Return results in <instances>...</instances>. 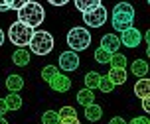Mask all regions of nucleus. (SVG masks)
<instances>
[{"label": "nucleus", "mask_w": 150, "mask_h": 124, "mask_svg": "<svg viewBox=\"0 0 150 124\" xmlns=\"http://www.w3.org/2000/svg\"><path fill=\"white\" fill-rule=\"evenodd\" d=\"M45 18V10L42 4H38L34 0H24V4L18 8V22L28 26L30 30L42 26Z\"/></svg>", "instance_id": "nucleus-1"}, {"label": "nucleus", "mask_w": 150, "mask_h": 124, "mask_svg": "<svg viewBox=\"0 0 150 124\" xmlns=\"http://www.w3.org/2000/svg\"><path fill=\"white\" fill-rule=\"evenodd\" d=\"M132 20H134V8L128 2H120L112 8V28L117 32H125V30L132 28Z\"/></svg>", "instance_id": "nucleus-2"}, {"label": "nucleus", "mask_w": 150, "mask_h": 124, "mask_svg": "<svg viewBox=\"0 0 150 124\" xmlns=\"http://www.w3.org/2000/svg\"><path fill=\"white\" fill-rule=\"evenodd\" d=\"M28 45H30L32 53H36V55H47V53H52V49H53V36L50 32L38 30V32L32 34Z\"/></svg>", "instance_id": "nucleus-3"}, {"label": "nucleus", "mask_w": 150, "mask_h": 124, "mask_svg": "<svg viewBox=\"0 0 150 124\" xmlns=\"http://www.w3.org/2000/svg\"><path fill=\"white\" fill-rule=\"evenodd\" d=\"M67 45H69V51H85L87 47L91 45V34L89 30L85 28H79L75 26L73 30H69L67 34Z\"/></svg>", "instance_id": "nucleus-4"}, {"label": "nucleus", "mask_w": 150, "mask_h": 124, "mask_svg": "<svg viewBox=\"0 0 150 124\" xmlns=\"http://www.w3.org/2000/svg\"><path fill=\"white\" fill-rule=\"evenodd\" d=\"M32 34H34V30H30L20 22H14L8 28V39L12 42V45H18V49H24V45L30 44Z\"/></svg>", "instance_id": "nucleus-5"}, {"label": "nucleus", "mask_w": 150, "mask_h": 124, "mask_svg": "<svg viewBox=\"0 0 150 124\" xmlns=\"http://www.w3.org/2000/svg\"><path fill=\"white\" fill-rule=\"evenodd\" d=\"M47 85H50V89L55 91V93H67L69 89H71V79H69L67 75H63V73L57 71L52 79L47 81Z\"/></svg>", "instance_id": "nucleus-6"}, {"label": "nucleus", "mask_w": 150, "mask_h": 124, "mask_svg": "<svg viewBox=\"0 0 150 124\" xmlns=\"http://www.w3.org/2000/svg\"><path fill=\"white\" fill-rule=\"evenodd\" d=\"M119 42L122 45H127V47H138V44L142 42V34H140V30H136V28H128L125 32H120Z\"/></svg>", "instance_id": "nucleus-7"}, {"label": "nucleus", "mask_w": 150, "mask_h": 124, "mask_svg": "<svg viewBox=\"0 0 150 124\" xmlns=\"http://www.w3.org/2000/svg\"><path fill=\"white\" fill-rule=\"evenodd\" d=\"M83 22L87 26H91V28H101L107 22V10L101 6L97 10H93V12H89V14H83Z\"/></svg>", "instance_id": "nucleus-8"}, {"label": "nucleus", "mask_w": 150, "mask_h": 124, "mask_svg": "<svg viewBox=\"0 0 150 124\" xmlns=\"http://www.w3.org/2000/svg\"><path fill=\"white\" fill-rule=\"evenodd\" d=\"M59 67L63 71H75L79 67V57L75 51H63L59 55Z\"/></svg>", "instance_id": "nucleus-9"}, {"label": "nucleus", "mask_w": 150, "mask_h": 124, "mask_svg": "<svg viewBox=\"0 0 150 124\" xmlns=\"http://www.w3.org/2000/svg\"><path fill=\"white\" fill-rule=\"evenodd\" d=\"M119 47H120V42H119V36L115 34H107V36L101 37V49H105L107 53H119Z\"/></svg>", "instance_id": "nucleus-10"}, {"label": "nucleus", "mask_w": 150, "mask_h": 124, "mask_svg": "<svg viewBox=\"0 0 150 124\" xmlns=\"http://www.w3.org/2000/svg\"><path fill=\"white\" fill-rule=\"evenodd\" d=\"M101 6H103L101 0H75V8L81 14H89V12H93V10H97Z\"/></svg>", "instance_id": "nucleus-11"}, {"label": "nucleus", "mask_w": 150, "mask_h": 124, "mask_svg": "<svg viewBox=\"0 0 150 124\" xmlns=\"http://www.w3.org/2000/svg\"><path fill=\"white\" fill-rule=\"evenodd\" d=\"M6 89L10 93H20L24 89V79L20 75H8L6 77Z\"/></svg>", "instance_id": "nucleus-12"}, {"label": "nucleus", "mask_w": 150, "mask_h": 124, "mask_svg": "<svg viewBox=\"0 0 150 124\" xmlns=\"http://www.w3.org/2000/svg\"><path fill=\"white\" fill-rule=\"evenodd\" d=\"M107 77H109V81H111L115 87L117 85H125L127 83V69H111Z\"/></svg>", "instance_id": "nucleus-13"}, {"label": "nucleus", "mask_w": 150, "mask_h": 124, "mask_svg": "<svg viewBox=\"0 0 150 124\" xmlns=\"http://www.w3.org/2000/svg\"><path fill=\"white\" fill-rule=\"evenodd\" d=\"M101 116H103V108L99 106L97 102H93V104H89V106H85V118H87L89 122H97Z\"/></svg>", "instance_id": "nucleus-14"}, {"label": "nucleus", "mask_w": 150, "mask_h": 124, "mask_svg": "<svg viewBox=\"0 0 150 124\" xmlns=\"http://www.w3.org/2000/svg\"><path fill=\"white\" fill-rule=\"evenodd\" d=\"M12 61H14L18 67H26V65L32 61L30 51H26V49H16L14 53H12Z\"/></svg>", "instance_id": "nucleus-15"}, {"label": "nucleus", "mask_w": 150, "mask_h": 124, "mask_svg": "<svg viewBox=\"0 0 150 124\" xmlns=\"http://www.w3.org/2000/svg\"><path fill=\"white\" fill-rule=\"evenodd\" d=\"M148 93H150V81L146 79V77L138 79L136 85H134V95L138 97V99H144V97H148Z\"/></svg>", "instance_id": "nucleus-16"}, {"label": "nucleus", "mask_w": 150, "mask_h": 124, "mask_svg": "<svg viewBox=\"0 0 150 124\" xmlns=\"http://www.w3.org/2000/svg\"><path fill=\"white\" fill-rule=\"evenodd\" d=\"M77 102L81 104V106H89L95 102V93L89 91V89H81L79 93H77Z\"/></svg>", "instance_id": "nucleus-17"}, {"label": "nucleus", "mask_w": 150, "mask_h": 124, "mask_svg": "<svg viewBox=\"0 0 150 124\" xmlns=\"http://www.w3.org/2000/svg\"><path fill=\"white\" fill-rule=\"evenodd\" d=\"M130 71H132V75H136V77H146V73H148V63L146 61H142V59H136V61H132V65H130Z\"/></svg>", "instance_id": "nucleus-18"}, {"label": "nucleus", "mask_w": 150, "mask_h": 124, "mask_svg": "<svg viewBox=\"0 0 150 124\" xmlns=\"http://www.w3.org/2000/svg\"><path fill=\"white\" fill-rule=\"evenodd\" d=\"M4 102H6L8 110H18V108H22V97L18 95V93H8L6 99H4Z\"/></svg>", "instance_id": "nucleus-19"}, {"label": "nucleus", "mask_w": 150, "mask_h": 124, "mask_svg": "<svg viewBox=\"0 0 150 124\" xmlns=\"http://www.w3.org/2000/svg\"><path fill=\"white\" fill-rule=\"evenodd\" d=\"M99 81H101V75L95 73V71H89V73L85 75V89H89V91L97 89L99 87Z\"/></svg>", "instance_id": "nucleus-20"}, {"label": "nucleus", "mask_w": 150, "mask_h": 124, "mask_svg": "<svg viewBox=\"0 0 150 124\" xmlns=\"http://www.w3.org/2000/svg\"><path fill=\"white\" fill-rule=\"evenodd\" d=\"M109 63H111V69H125L127 67V57L122 53H112Z\"/></svg>", "instance_id": "nucleus-21"}, {"label": "nucleus", "mask_w": 150, "mask_h": 124, "mask_svg": "<svg viewBox=\"0 0 150 124\" xmlns=\"http://www.w3.org/2000/svg\"><path fill=\"white\" fill-rule=\"evenodd\" d=\"M24 4V0H0V12H8V10H18Z\"/></svg>", "instance_id": "nucleus-22"}, {"label": "nucleus", "mask_w": 150, "mask_h": 124, "mask_svg": "<svg viewBox=\"0 0 150 124\" xmlns=\"http://www.w3.org/2000/svg\"><path fill=\"white\" fill-rule=\"evenodd\" d=\"M42 124H59V114L55 110H45L42 116Z\"/></svg>", "instance_id": "nucleus-23"}, {"label": "nucleus", "mask_w": 150, "mask_h": 124, "mask_svg": "<svg viewBox=\"0 0 150 124\" xmlns=\"http://www.w3.org/2000/svg\"><path fill=\"white\" fill-rule=\"evenodd\" d=\"M97 89H101V93H112V89H115V85H112L111 81H109V77H103V75H101V81H99V87Z\"/></svg>", "instance_id": "nucleus-24"}, {"label": "nucleus", "mask_w": 150, "mask_h": 124, "mask_svg": "<svg viewBox=\"0 0 150 124\" xmlns=\"http://www.w3.org/2000/svg\"><path fill=\"white\" fill-rule=\"evenodd\" d=\"M95 61H97V63H109V61H111V53H107L105 49L97 47V49H95Z\"/></svg>", "instance_id": "nucleus-25"}, {"label": "nucleus", "mask_w": 150, "mask_h": 124, "mask_svg": "<svg viewBox=\"0 0 150 124\" xmlns=\"http://www.w3.org/2000/svg\"><path fill=\"white\" fill-rule=\"evenodd\" d=\"M59 120L61 118H77V112H75L73 106H63V108H59Z\"/></svg>", "instance_id": "nucleus-26"}, {"label": "nucleus", "mask_w": 150, "mask_h": 124, "mask_svg": "<svg viewBox=\"0 0 150 124\" xmlns=\"http://www.w3.org/2000/svg\"><path fill=\"white\" fill-rule=\"evenodd\" d=\"M55 73H57V67L55 65H45L44 71H42V77H44V81H50Z\"/></svg>", "instance_id": "nucleus-27"}, {"label": "nucleus", "mask_w": 150, "mask_h": 124, "mask_svg": "<svg viewBox=\"0 0 150 124\" xmlns=\"http://www.w3.org/2000/svg\"><path fill=\"white\" fill-rule=\"evenodd\" d=\"M127 124H150V120L146 116H136V118H132V120L127 122Z\"/></svg>", "instance_id": "nucleus-28"}, {"label": "nucleus", "mask_w": 150, "mask_h": 124, "mask_svg": "<svg viewBox=\"0 0 150 124\" xmlns=\"http://www.w3.org/2000/svg\"><path fill=\"white\" fill-rule=\"evenodd\" d=\"M8 112V106H6V102H4V99H0V116H4Z\"/></svg>", "instance_id": "nucleus-29"}, {"label": "nucleus", "mask_w": 150, "mask_h": 124, "mask_svg": "<svg viewBox=\"0 0 150 124\" xmlns=\"http://www.w3.org/2000/svg\"><path fill=\"white\" fill-rule=\"evenodd\" d=\"M59 124H79V120L77 118H61Z\"/></svg>", "instance_id": "nucleus-30"}, {"label": "nucleus", "mask_w": 150, "mask_h": 124, "mask_svg": "<svg viewBox=\"0 0 150 124\" xmlns=\"http://www.w3.org/2000/svg\"><path fill=\"white\" fill-rule=\"evenodd\" d=\"M142 108H144V112H150V99L148 97L142 99Z\"/></svg>", "instance_id": "nucleus-31"}, {"label": "nucleus", "mask_w": 150, "mask_h": 124, "mask_svg": "<svg viewBox=\"0 0 150 124\" xmlns=\"http://www.w3.org/2000/svg\"><path fill=\"white\" fill-rule=\"evenodd\" d=\"M109 124H127V120L122 116H115V118H111V122Z\"/></svg>", "instance_id": "nucleus-32"}, {"label": "nucleus", "mask_w": 150, "mask_h": 124, "mask_svg": "<svg viewBox=\"0 0 150 124\" xmlns=\"http://www.w3.org/2000/svg\"><path fill=\"white\" fill-rule=\"evenodd\" d=\"M50 4H52V6H65L67 0H59V2H57V0H50Z\"/></svg>", "instance_id": "nucleus-33"}, {"label": "nucleus", "mask_w": 150, "mask_h": 124, "mask_svg": "<svg viewBox=\"0 0 150 124\" xmlns=\"http://www.w3.org/2000/svg\"><path fill=\"white\" fill-rule=\"evenodd\" d=\"M4 44V32H2V30H0V45Z\"/></svg>", "instance_id": "nucleus-34"}, {"label": "nucleus", "mask_w": 150, "mask_h": 124, "mask_svg": "<svg viewBox=\"0 0 150 124\" xmlns=\"http://www.w3.org/2000/svg\"><path fill=\"white\" fill-rule=\"evenodd\" d=\"M0 124H8V120H6L4 116H0Z\"/></svg>", "instance_id": "nucleus-35"}]
</instances>
